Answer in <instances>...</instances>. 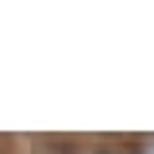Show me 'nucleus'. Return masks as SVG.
<instances>
[{
	"label": "nucleus",
	"mask_w": 154,
	"mask_h": 154,
	"mask_svg": "<svg viewBox=\"0 0 154 154\" xmlns=\"http://www.w3.org/2000/svg\"><path fill=\"white\" fill-rule=\"evenodd\" d=\"M93 154H116V150H112V146H96Z\"/></svg>",
	"instance_id": "f257e3e1"
}]
</instances>
